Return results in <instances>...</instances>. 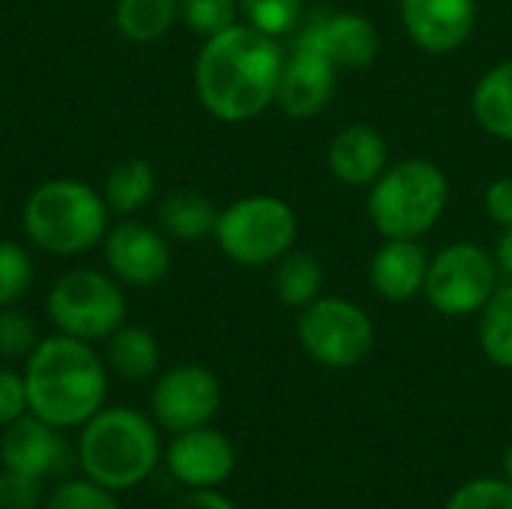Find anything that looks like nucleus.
<instances>
[{
    "label": "nucleus",
    "mask_w": 512,
    "mask_h": 509,
    "mask_svg": "<svg viewBox=\"0 0 512 509\" xmlns=\"http://www.w3.org/2000/svg\"><path fill=\"white\" fill-rule=\"evenodd\" d=\"M294 42L315 48L336 69H366L381 51L375 24L357 12H318L300 24Z\"/></svg>",
    "instance_id": "obj_11"
},
{
    "label": "nucleus",
    "mask_w": 512,
    "mask_h": 509,
    "mask_svg": "<svg viewBox=\"0 0 512 509\" xmlns=\"http://www.w3.org/2000/svg\"><path fill=\"white\" fill-rule=\"evenodd\" d=\"M0 459H3V468H12L18 474L42 480V477H51L63 468L66 444L51 423L39 420L36 414L33 417L21 414L3 432Z\"/></svg>",
    "instance_id": "obj_16"
},
{
    "label": "nucleus",
    "mask_w": 512,
    "mask_h": 509,
    "mask_svg": "<svg viewBox=\"0 0 512 509\" xmlns=\"http://www.w3.org/2000/svg\"><path fill=\"white\" fill-rule=\"evenodd\" d=\"M282 63L285 54L273 36L252 24H231L210 36L198 54V99L225 123L252 120L276 102Z\"/></svg>",
    "instance_id": "obj_1"
},
{
    "label": "nucleus",
    "mask_w": 512,
    "mask_h": 509,
    "mask_svg": "<svg viewBox=\"0 0 512 509\" xmlns=\"http://www.w3.org/2000/svg\"><path fill=\"white\" fill-rule=\"evenodd\" d=\"M237 465L234 444L216 429H189L177 432L168 447V471L189 489H216L222 486Z\"/></svg>",
    "instance_id": "obj_14"
},
{
    "label": "nucleus",
    "mask_w": 512,
    "mask_h": 509,
    "mask_svg": "<svg viewBox=\"0 0 512 509\" xmlns=\"http://www.w3.org/2000/svg\"><path fill=\"white\" fill-rule=\"evenodd\" d=\"M24 384L30 411L54 429L87 423L99 414L108 393V378L99 357L87 348V342L66 333L33 348L27 357Z\"/></svg>",
    "instance_id": "obj_2"
},
{
    "label": "nucleus",
    "mask_w": 512,
    "mask_h": 509,
    "mask_svg": "<svg viewBox=\"0 0 512 509\" xmlns=\"http://www.w3.org/2000/svg\"><path fill=\"white\" fill-rule=\"evenodd\" d=\"M498 291V264L477 243H453L429 261L423 294L447 318L483 312Z\"/></svg>",
    "instance_id": "obj_8"
},
{
    "label": "nucleus",
    "mask_w": 512,
    "mask_h": 509,
    "mask_svg": "<svg viewBox=\"0 0 512 509\" xmlns=\"http://www.w3.org/2000/svg\"><path fill=\"white\" fill-rule=\"evenodd\" d=\"M78 462L93 483L111 492L132 489L156 468L159 435L138 411L108 408L84 423Z\"/></svg>",
    "instance_id": "obj_3"
},
{
    "label": "nucleus",
    "mask_w": 512,
    "mask_h": 509,
    "mask_svg": "<svg viewBox=\"0 0 512 509\" xmlns=\"http://www.w3.org/2000/svg\"><path fill=\"white\" fill-rule=\"evenodd\" d=\"M426 273L429 255L417 240H387L369 264V282L387 303H408L423 294Z\"/></svg>",
    "instance_id": "obj_18"
},
{
    "label": "nucleus",
    "mask_w": 512,
    "mask_h": 509,
    "mask_svg": "<svg viewBox=\"0 0 512 509\" xmlns=\"http://www.w3.org/2000/svg\"><path fill=\"white\" fill-rule=\"evenodd\" d=\"M336 78H339V69L327 57H321L309 45L294 42L291 54L282 63L276 102L288 117H297V120L315 117L330 105L336 93Z\"/></svg>",
    "instance_id": "obj_12"
},
{
    "label": "nucleus",
    "mask_w": 512,
    "mask_h": 509,
    "mask_svg": "<svg viewBox=\"0 0 512 509\" xmlns=\"http://www.w3.org/2000/svg\"><path fill=\"white\" fill-rule=\"evenodd\" d=\"M495 264H498V270L512 282V228H504V237L498 240Z\"/></svg>",
    "instance_id": "obj_36"
},
{
    "label": "nucleus",
    "mask_w": 512,
    "mask_h": 509,
    "mask_svg": "<svg viewBox=\"0 0 512 509\" xmlns=\"http://www.w3.org/2000/svg\"><path fill=\"white\" fill-rule=\"evenodd\" d=\"M246 24L267 36H288L303 24V0H237Z\"/></svg>",
    "instance_id": "obj_26"
},
{
    "label": "nucleus",
    "mask_w": 512,
    "mask_h": 509,
    "mask_svg": "<svg viewBox=\"0 0 512 509\" xmlns=\"http://www.w3.org/2000/svg\"><path fill=\"white\" fill-rule=\"evenodd\" d=\"M48 315L66 336L81 342L108 339L126 318V300L108 276L72 270L51 288Z\"/></svg>",
    "instance_id": "obj_9"
},
{
    "label": "nucleus",
    "mask_w": 512,
    "mask_h": 509,
    "mask_svg": "<svg viewBox=\"0 0 512 509\" xmlns=\"http://www.w3.org/2000/svg\"><path fill=\"white\" fill-rule=\"evenodd\" d=\"M444 509H512V483L492 477L471 480L453 492Z\"/></svg>",
    "instance_id": "obj_29"
},
{
    "label": "nucleus",
    "mask_w": 512,
    "mask_h": 509,
    "mask_svg": "<svg viewBox=\"0 0 512 509\" xmlns=\"http://www.w3.org/2000/svg\"><path fill=\"white\" fill-rule=\"evenodd\" d=\"M222 405L219 378L195 363L165 372L153 390V414L171 432H189L207 426Z\"/></svg>",
    "instance_id": "obj_10"
},
{
    "label": "nucleus",
    "mask_w": 512,
    "mask_h": 509,
    "mask_svg": "<svg viewBox=\"0 0 512 509\" xmlns=\"http://www.w3.org/2000/svg\"><path fill=\"white\" fill-rule=\"evenodd\" d=\"M297 336L303 351L327 369H354L375 345L372 318L342 297L312 300L297 321Z\"/></svg>",
    "instance_id": "obj_7"
},
{
    "label": "nucleus",
    "mask_w": 512,
    "mask_h": 509,
    "mask_svg": "<svg viewBox=\"0 0 512 509\" xmlns=\"http://www.w3.org/2000/svg\"><path fill=\"white\" fill-rule=\"evenodd\" d=\"M108 363L126 381H144L159 366V345L141 327H126L108 336Z\"/></svg>",
    "instance_id": "obj_22"
},
{
    "label": "nucleus",
    "mask_w": 512,
    "mask_h": 509,
    "mask_svg": "<svg viewBox=\"0 0 512 509\" xmlns=\"http://www.w3.org/2000/svg\"><path fill=\"white\" fill-rule=\"evenodd\" d=\"M402 24L423 51L453 54L474 33L477 0H402Z\"/></svg>",
    "instance_id": "obj_13"
},
{
    "label": "nucleus",
    "mask_w": 512,
    "mask_h": 509,
    "mask_svg": "<svg viewBox=\"0 0 512 509\" xmlns=\"http://www.w3.org/2000/svg\"><path fill=\"white\" fill-rule=\"evenodd\" d=\"M321 285H324V267L312 252H294L291 249L276 261L273 288L285 306L306 309L312 300L321 297Z\"/></svg>",
    "instance_id": "obj_20"
},
{
    "label": "nucleus",
    "mask_w": 512,
    "mask_h": 509,
    "mask_svg": "<svg viewBox=\"0 0 512 509\" xmlns=\"http://www.w3.org/2000/svg\"><path fill=\"white\" fill-rule=\"evenodd\" d=\"M480 345L495 366L512 369V282L498 288L492 300L483 306Z\"/></svg>",
    "instance_id": "obj_24"
},
{
    "label": "nucleus",
    "mask_w": 512,
    "mask_h": 509,
    "mask_svg": "<svg viewBox=\"0 0 512 509\" xmlns=\"http://www.w3.org/2000/svg\"><path fill=\"white\" fill-rule=\"evenodd\" d=\"M27 384L21 375L0 369V426L15 423L27 411Z\"/></svg>",
    "instance_id": "obj_33"
},
{
    "label": "nucleus",
    "mask_w": 512,
    "mask_h": 509,
    "mask_svg": "<svg viewBox=\"0 0 512 509\" xmlns=\"http://www.w3.org/2000/svg\"><path fill=\"white\" fill-rule=\"evenodd\" d=\"M30 282H33V264L27 252L12 240H0V309L18 303L27 294Z\"/></svg>",
    "instance_id": "obj_27"
},
{
    "label": "nucleus",
    "mask_w": 512,
    "mask_h": 509,
    "mask_svg": "<svg viewBox=\"0 0 512 509\" xmlns=\"http://www.w3.org/2000/svg\"><path fill=\"white\" fill-rule=\"evenodd\" d=\"M504 480L512 483V441L510 447H507V453H504Z\"/></svg>",
    "instance_id": "obj_37"
},
{
    "label": "nucleus",
    "mask_w": 512,
    "mask_h": 509,
    "mask_svg": "<svg viewBox=\"0 0 512 509\" xmlns=\"http://www.w3.org/2000/svg\"><path fill=\"white\" fill-rule=\"evenodd\" d=\"M105 261L129 285H156L171 267V249L153 228L123 222L105 240Z\"/></svg>",
    "instance_id": "obj_15"
},
{
    "label": "nucleus",
    "mask_w": 512,
    "mask_h": 509,
    "mask_svg": "<svg viewBox=\"0 0 512 509\" xmlns=\"http://www.w3.org/2000/svg\"><path fill=\"white\" fill-rule=\"evenodd\" d=\"M222 252L243 267H264L291 252L297 240V213L273 195H249L216 219Z\"/></svg>",
    "instance_id": "obj_6"
},
{
    "label": "nucleus",
    "mask_w": 512,
    "mask_h": 509,
    "mask_svg": "<svg viewBox=\"0 0 512 509\" xmlns=\"http://www.w3.org/2000/svg\"><path fill=\"white\" fill-rule=\"evenodd\" d=\"M36 324L12 309V306H3L0 309V357H30L33 348H36Z\"/></svg>",
    "instance_id": "obj_31"
},
{
    "label": "nucleus",
    "mask_w": 512,
    "mask_h": 509,
    "mask_svg": "<svg viewBox=\"0 0 512 509\" xmlns=\"http://www.w3.org/2000/svg\"><path fill=\"white\" fill-rule=\"evenodd\" d=\"M171 509H237L225 495H219L216 489H192L189 495H183Z\"/></svg>",
    "instance_id": "obj_35"
},
{
    "label": "nucleus",
    "mask_w": 512,
    "mask_h": 509,
    "mask_svg": "<svg viewBox=\"0 0 512 509\" xmlns=\"http://www.w3.org/2000/svg\"><path fill=\"white\" fill-rule=\"evenodd\" d=\"M450 204V180L429 159H402L372 183L369 219L387 240H420Z\"/></svg>",
    "instance_id": "obj_4"
},
{
    "label": "nucleus",
    "mask_w": 512,
    "mask_h": 509,
    "mask_svg": "<svg viewBox=\"0 0 512 509\" xmlns=\"http://www.w3.org/2000/svg\"><path fill=\"white\" fill-rule=\"evenodd\" d=\"M471 111L489 135L512 144V60L492 66L477 81Z\"/></svg>",
    "instance_id": "obj_19"
},
{
    "label": "nucleus",
    "mask_w": 512,
    "mask_h": 509,
    "mask_svg": "<svg viewBox=\"0 0 512 509\" xmlns=\"http://www.w3.org/2000/svg\"><path fill=\"white\" fill-rule=\"evenodd\" d=\"M327 165L345 186H372L390 165L384 135L369 123H351L336 132L327 150Z\"/></svg>",
    "instance_id": "obj_17"
},
{
    "label": "nucleus",
    "mask_w": 512,
    "mask_h": 509,
    "mask_svg": "<svg viewBox=\"0 0 512 509\" xmlns=\"http://www.w3.org/2000/svg\"><path fill=\"white\" fill-rule=\"evenodd\" d=\"M156 189V177L153 168L141 159H129L123 165H117L108 174L105 183V204L117 213H132L138 207H144L150 201Z\"/></svg>",
    "instance_id": "obj_25"
},
{
    "label": "nucleus",
    "mask_w": 512,
    "mask_h": 509,
    "mask_svg": "<svg viewBox=\"0 0 512 509\" xmlns=\"http://www.w3.org/2000/svg\"><path fill=\"white\" fill-rule=\"evenodd\" d=\"M39 483L42 480L36 477L3 468L0 471V509H36L39 507Z\"/></svg>",
    "instance_id": "obj_32"
},
{
    "label": "nucleus",
    "mask_w": 512,
    "mask_h": 509,
    "mask_svg": "<svg viewBox=\"0 0 512 509\" xmlns=\"http://www.w3.org/2000/svg\"><path fill=\"white\" fill-rule=\"evenodd\" d=\"M105 201L78 180H51L39 186L24 207V228L36 246L54 255H81L105 231Z\"/></svg>",
    "instance_id": "obj_5"
},
{
    "label": "nucleus",
    "mask_w": 512,
    "mask_h": 509,
    "mask_svg": "<svg viewBox=\"0 0 512 509\" xmlns=\"http://www.w3.org/2000/svg\"><path fill=\"white\" fill-rule=\"evenodd\" d=\"M237 9V0H180V18L207 39L237 24Z\"/></svg>",
    "instance_id": "obj_28"
},
{
    "label": "nucleus",
    "mask_w": 512,
    "mask_h": 509,
    "mask_svg": "<svg viewBox=\"0 0 512 509\" xmlns=\"http://www.w3.org/2000/svg\"><path fill=\"white\" fill-rule=\"evenodd\" d=\"M180 15V0H120L117 3V27L123 36L135 42H153L171 30Z\"/></svg>",
    "instance_id": "obj_23"
},
{
    "label": "nucleus",
    "mask_w": 512,
    "mask_h": 509,
    "mask_svg": "<svg viewBox=\"0 0 512 509\" xmlns=\"http://www.w3.org/2000/svg\"><path fill=\"white\" fill-rule=\"evenodd\" d=\"M45 509H120V504L114 501L111 489L87 480H69L63 483L51 498Z\"/></svg>",
    "instance_id": "obj_30"
},
{
    "label": "nucleus",
    "mask_w": 512,
    "mask_h": 509,
    "mask_svg": "<svg viewBox=\"0 0 512 509\" xmlns=\"http://www.w3.org/2000/svg\"><path fill=\"white\" fill-rule=\"evenodd\" d=\"M159 219L165 225V231L177 240H201L207 234L216 231V207L201 195V192H171L162 207H159Z\"/></svg>",
    "instance_id": "obj_21"
},
{
    "label": "nucleus",
    "mask_w": 512,
    "mask_h": 509,
    "mask_svg": "<svg viewBox=\"0 0 512 509\" xmlns=\"http://www.w3.org/2000/svg\"><path fill=\"white\" fill-rule=\"evenodd\" d=\"M486 213L501 228H512V177H498L486 189Z\"/></svg>",
    "instance_id": "obj_34"
}]
</instances>
